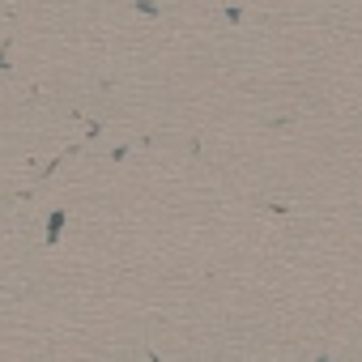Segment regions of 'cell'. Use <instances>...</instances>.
<instances>
[{"mask_svg":"<svg viewBox=\"0 0 362 362\" xmlns=\"http://www.w3.org/2000/svg\"><path fill=\"white\" fill-rule=\"evenodd\" d=\"M136 9H141L145 18H158V5H153V0H136Z\"/></svg>","mask_w":362,"mask_h":362,"instance_id":"obj_2","label":"cell"},{"mask_svg":"<svg viewBox=\"0 0 362 362\" xmlns=\"http://www.w3.org/2000/svg\"><path fill=\"white\" fill-rule=\"evenodd\" d=\"M0 69H9V60H5V52H0Z\"/></svg>","mask_w":362,"mask_h":362,"instance_id":"obj_3","label":"cell"},{"mask_svg":"<svg viewBox=\"0 0 362 362\" xmlns=\"http://www.w3.org/2000/svg\"><path fill=\"white\" fill-rule=\"evenodd\" d=\"M60 230H64V209H56V214L47 218V243H56V239H60Z\"/></svg>","mask_w":362,"mask_h":362,"instance_id":"obj_1","label":"cell"}]
</instances>
